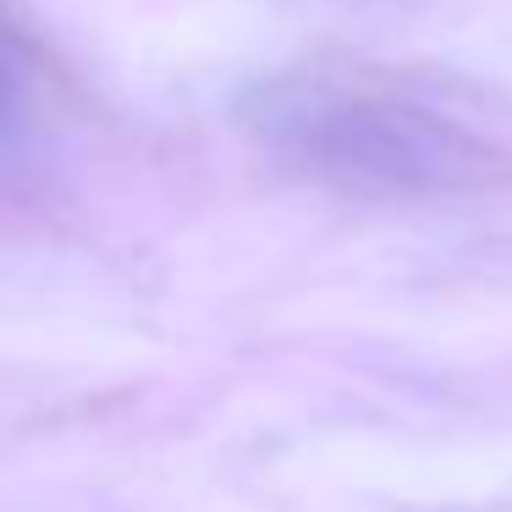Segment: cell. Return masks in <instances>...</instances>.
<instances>
[{
    "instance_id": "obj_1",
    "label": "cell",
    "mask_w": 512,
    "mask_h": 512,
    "mask_svg": "<svg viewBox=\"0 0 512 512\" xmlns=\"http://www.w3.org/2000/svg\"><path fill=\"white\" fill-rule=\"evenodd\" d=\"M248 122L287 166L375 193L441 188L474 155L441 111L369 83L276 78L248 100Z\"/></svg>"
},
{
    "instance_id": "obj_2",
    "label": "cell",
    "mask_w": 512,
    "mask_h": 512,
    "mask_svg": "<svg viewBox=\"0 0 512 512\" xmlns=\"http://www.w3.org/2000/svg\"><path fill=\"white\" fill-rule=\"evenodd\" d=\"M12 111V78H6V67H0V116Z\"/></svg>"
}]
</instances>
